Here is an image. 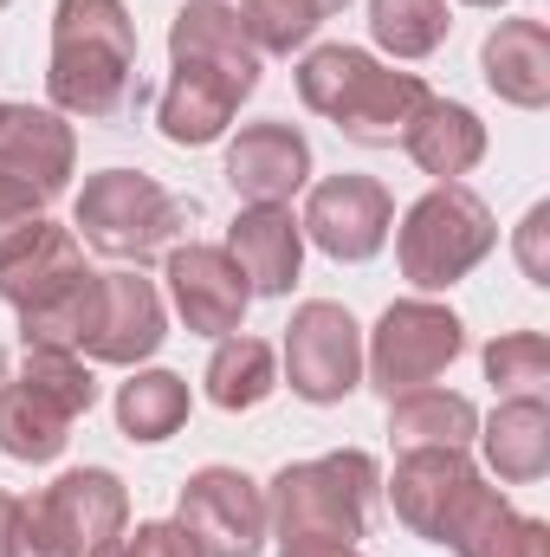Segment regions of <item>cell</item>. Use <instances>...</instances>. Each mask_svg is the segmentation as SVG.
<instances>
[{
    "label": "cell",
    "instance_id": "cell-6",
    "mask_svg": "<svg viewBox=\"0 0 550 557\" xmlns=\"http://www.w3.org/2000/svg\"><path fill=\"white\" fill-rule=\"evenodd\" d=\"M492 247H499L492 208L460 182H440L434 195H421L409 208V221H402V273L421 292H440V285L466 278Z\"/></svg>",
    "mask_w": 550,
    "mask_h": 557
},
{
    "label": "cell",
    "instance_id": "cell-38",
    "mask_svg": "<svg viewBox=\"0 0 550 557\" xmlns=\"http://www.w3.org/2000/svg\"><path fill=\"white\" fill-rule=\"evenodd\" d=\"M337 7H350V0H317V13H324V20H330V13H337Z\"/></svg>",
    "mask_w": 550,
    "mask_h": 557
},
{
    "label": "cell",
    "instance_id": "cell-3",
    "mask_svg": "<svg viewBox=\"0 0 550 557\" xmlns=\"http://www.w3.org/2000/svg\"><path fill=\"white\" fill-rule=\"evenodd\" d=\"M376 460L343 447L324 460H298L285 467L266 493V525L278 532V545H357L376 506Z\"/></svg>",
    "mask_w": 550,
    "mask_h": 557
},
{
    "label": "cell",
    "instance_id": "cell-39",
    "mask_svg": "<svg viewBox=\"0 0 550 557\" xmlns=\"http://www.w3.org/2000/svg\"><path fill=\"white\" fill-rule=\"evenodd\" d=\"M466 7H505V0H466Z\"/></svg>",
    "mask_w": 550,
    "mask_h": 557
},
{
    "label": "cell",
    "instance_id": "cell-15",
    "mask_svg": "<svg viewBox=\"0 0 550 557\" xmlns=\"http://www.w3.org/2000/svg\"><path fill=\"white\" fill-rule=\"evenodd\" d=\"M440 545L460 557H550V525L512 512V499L486 480L466 486V499L453 506V519L440 525Z\"/></svg>",
    "mask_w": 550,
    "mask_h": 557
},
{
    "label": "cell",
    "instance_id": "cell-22",
    "mask_svg": "<svg viewBox=\"0 0 550 557\" xmlns=\"http://www.w3.org/2000/svg\"><path fill=\"white\" fill-rule=\"evenodd\" d=\"M486 460L505 486H532L550 473V409L545 396H505L499 416L486 421Z\"/></svg>",
    "mask_w": 550,
    "mask_h": 557
},
{
    "label": "cell",
    "instance_id": "cell-20",
    "mask_svg": "<svg viewBox=\"0 0 550 557\" xmlns=\"http://www.w3.org/2000/svg\"><path fill=\"white\" fill-rule=\"evenodd\" d=\"M85 273H91V267H85V253H78V234L46 221L26 247H13V253L0 260V298H7L13 311H33V305L59 298L65 285H78Z\"/></svg>",
    "mask_w": 550,
    "mask_h": 557
},
{
    "label": "cell",
    "instance_id": "cell-29",
    "mask_svg": "<svg viewBox=\"0 0 550 557\" xmlns=\"http://www.w3.org/2000/svg\"><path fill=\"white\" fill-rule=\"evenodd\" d=\"M370 33L396 59H427L447 39V0H370Z\"/></svg>",
    "mask_w": 550,
    "mask_h": 557
},
{
    "label": "cell",
    "instance_id": "cell-33",
    "mask_svg": "<svg viewBox=\"0 0 550 557\" xmlns=\"http://www.w3.org/2000/svg\"><path fill=\"white\" fill-rule=\"evenodd\" d=\"M518 267L538 285H550V201H538L525 214V227H518Z\"/></svg>",
    "mask_w": 550,
    "mask_h": 557
},
{
    "label": "cell",
    "instance_id": "cell-27",
    "mask_svg": "<svg viewBox=\"0 0 550 557\" xmlns=\"http://www.w3.org/2000/svg\"><path fill=\"white\" fill-rule=\"evenodd\" d=\"M278 389V357L273 344H260V337H221V350H214V363H208V396L221 403V409H260L266 396Z\"/></svg>",
    "mask_w": 550,
    "mask_h": 557
},
{
    "label": "cell",
    "instance_id": "cell-1",
    "mask_svg": "<svg viewBox=\"0 0 550 557\" xmlns=\"http://www.w3.org/2000/svg\"><path fill=\"white\" fill-rule=\"evenodd\" d=\"M137 78V26L124 0H59L46 91L72 117H111Z\"/></svg>",
    "mask_w": 550,
    "mask_h": 557
},
{
    "label": "cell",
    "instance_id": "cell-14",
    "mask_svg": "<svg viewBox=\"0 0 550 557\" xmlns=\"http://www.w3.org/2000/svg\"><path fill=\"white\" fill-rule=\"evenodd\" d=\"M473 480H479V467L466 460V447H409L396 460V480H389L396 519L409 525L414 539L440 545V525L453 519V506L466 499Z\"/></svg>",
    "mask_w": 550,
    "mask_h": 557
},
{
    "label": "cell",
    "instance_id": "cell-42",
    "mask_svg": "<svg viewBox=\"0 0 550 557\" xmlns=\"http://www.w3.org/2000/svg\"><path fill=\"white\" fill-rule=\"evenodd\" d=\"M0 7H7V0H0Z\"/></svg>",
    "mask_w": 550,
    "mask_h": 557
},
{
    "label": "cell",
    "instance_id": "cell-9",
    "mask_svg": "<svg viewBox=\"0 0 550 557\" xmlns=\"http://www.w3.org/2000/svg\"><path fill=\"white\" fill-rule=\"evenodd\" d=\"M285 376L304 403H343L363 383V331L343 305L311 298L285 324Z\"/></svg>",
    "mask_w": 550,
    "mask_h": 557
},
{
    "label": "cell",
    "instance_id": "cell-21",
    "mask_svg": "<svg viewBox=\"0 0 550 557\" xmlns=\"http://www.w3.org/2000/svg\"><path fill=\"white\" fill-rule=\"evenodd\" d=\"M402 149H409L434 182H453V175H466V169L486 156V124H479L466 104L427 98L409 117V131H402Z\"/></svg>",
    "mask_w": 550,
    "mask_h": 557
},
{
    "label": "cell",
    "instance_id": "cell-12",
    "mask_svg": "<svg viewBox=\"0 0 550 557\" xmlns=\"http://www.w3.org/2000/svg\"><path fill=\"white\" fill-rule=\"evenodd\" d=\"M260 72H240V65H208V59H175V78L162 91V137L195 149V143H214L240 98H253Z\"/></svg>",
    "mask_w": 550,
    "mask_h": 557
},
{
    "label": "cell",
    "instance_id": "cell-40",
    "mask_svg": "<svg viewBox=\"0 0 550 557\" xmlns=\"http://www.w3.org/2000/svg\"><path fill=\"white\" fill-rule=\"evenodd\" d=\"M0 383H7V350H0Z\"/></svg>",
    "mask_w": 550,
    "mask_h": 557
},
{
    "label": "cell",
    "instance_id": "cell-35",
    "mask_svg": "<svg viewBox=\"0 0 550 557\" xmlns=\"http://www.w3.org/2000/svg\"><path fill=\"white\" fill-rule=\"evenodd\" d=\"M13 525H20V499L0 493V557H13Z\"/></svg>",
    "mask_w": 550,
    "mask_h": 557
},
{
    "label": "cell",
    "instance_id": "cell-24",
    "mask_svg": "<svg viewBox=\"0 0 550 557\" xmlns=\"http://www.w3.org/2000/svg\"><path fill=\"white\" fill-rule=\"evenodd\" d=\"M389 434L396 447H466L479 434V416L466 396H447V389H409V396H389Z\"/></svg>",
    "mask_w": 550,
    "mask_h": 557
},
{
    "label": "cell",
    "instance_id": "cell-19",
    "mask_svg": "<svg viewBox=\"0 0 550 557\" xmlns=\"http://www.w3.org/2000/svg\"><path fill=\"white\" fill-rule=\"evenodd\" d=\"M479 65H486V85L505 104H518V111H545L550 104V26L545 20H499L486 52H479Z\"/></svg>",
    "mask_w": 550,
    "mask_h": 557
},
{
    "label": "cell",
    "instance_id": "cell-25",
    "mask_svg": "<svg viewBox=\"0 0 550 557\" xmlns=\"http://www.w3.org/2000/svg\"><path fill=\"white\" fill-rule=\"evenodd\" d=\"M72 441V416L52 409L26 383H0V454L13 460H59Z\"/></svg>",
    "mask_w": 550,
    "mask_h": 557
},
{
    "label": "cell",
    "instance_id": "cell-8",
    "mask_svg": "<svg viewBox=\"0 0 550 557\" xmlns=\"http://www.w3.org/2000/svg\"><path fill=\"white\" fill-rule=\"evenodd\" d=\"M460 350H466V331L447 305L402 298V305L383 311V324L370 337V376H376L383 396H409V389H427Z\"/></svg>",
    "mask_w": 550,
    "mask_h": 557
},
{
    "label": "cell",
    "instance_id": "cell-10",
    "mask_svg": "<svg viewBox=\"0 0 550 557\" xmlns=\"http://www.w3.org/2000/svg\"><path fill=\"white\" fill-rule=\"evenodd\" d=\"M175 525L201 545V557H260V545H266V493L240 467H201L182 486Z\"/></svg>",
    "mask_w": 550,
    "mask_h": 557
},
{
    "label": "cell",
    "instance_id": "cell-41",
    "mask_svg": "<svg viewBox=\"0 0 550 557\" xmlns=\"http://www.w3.org/2000/svg\"><path fill=\"white\" fill-rule=\"evenodd\" d=\"M0 117H7V104H0Z\"/></svg>",
    "mask_w": 550,
    "mask_h": 557
},
{
    "label": "cell",
    "instance_id": "cell-31",
    "mask_svg": "<svg viewBox=\"0 0 550 557\" xmlns=\"http://www.w3.org/2000/svg\"><path fill=\"white\" fill-rule=\"evenodd\" d=\"M486 376L505 396H545L550 383V344L538 331H505L486 344Z\"/></svg>",
    "mask_w": 550,
    "mask_h": 557
},
{
    "label": "cell",
    "instance_id": "cell-16",
    "mask_svg": "<svg viewBox=\"0 0 550 557\" xmlns=\"http://www.w3.org/2000/svg\"><path fill=\"white\" fill-rule=\"evenodd\" d=\"M227 182L234 195H247L253 208H285L304 182H311V143L291 124H247L240 143L227 149Z\"/></svg>",
    "mask_w": 550,
    "mask_h": 557
},
{
    "label": "cell",
    "instance_id": "cell-26",
    "mask_svg": "<svg viewBox=\"0 0 550 557\" xmlns=\"http://www.w3.org/2000/svg\"><path fill=\"white\" fill-rule=\"evenodd\" d=\"M98 305H104V273H85L59 298L20 311V344L26 350H78L91 337V324H98Z\"/></svg>",
    "mask_w": 550,
    "mask_h": 557
},
{
    "label": "cell",
    "instance_id": "cell-2",
    "mask_svg": "<svg viewBox=\"0 0 550 557\" xmlns=\"http://www.w3.org/2000/svg\"><path fill=\"white\" fill-rule=\"evenodd\" d=\"M298 98L330 117L343 137L357 143H396L409 117L427 104V85L414 72H389L357 46H317L298 65Z\"/></svg>",
    "mask_w": 550,
    "mask_h": 557
},
{
    "label": "cell",
    "instance_id": "cell-5",
    "mask_svg": "<svg viewBox=\"0 0 550 557\" xmlns=\"http://www.w3.org/2000/svg\"><path fill=\"white\" fill-rule=\"evenodd\" d=\"M124 519H130L124 480L104 467H78L52 480L39 499H20L13 557H91L98 545L124 539Z\"/></svg>",
    "mask_w": 550,
    "mask_h": 557
},
{
    "label": "cell",
    "instance_id": "cell-11",
    "mask_svg": "<svg viewBox=\"0 0 550 557\" xmlns=\"http://www.w3.org/2000/svg\"><path fill=\"white\" fill-rule=\"evenodd\" d=\"M330 260H370L383 253L389 227H396V201L376 175H330L311 188V208L298 221Z\"/></svg>",
    "mask_w": 550,
    "mask_h": 557
},
{
    "label": "cell",
    "instance_id": "cell-32",
    "mask_svg": "<svg viewBox=\"0 0 550 557\" xmlns=\"http://www.w3.org/2000/svg\"><path fill=\"white\" fill-rule=\"evenodd\" d=\"M317 0H240V26L260 52H291L317 33Z\"/></svg>",
    "mask_w": 550,
    "mask_h": 557
},
{
    "label": "cell",
    "instance_id": "cell-4",
    "mask_svg": "<svg viewBox=\"0 0 550 557\" xmlns=\"http://www.w3.org/2000/svg\"><path fill=\"white\" fill-rule=\"evenodd\" d=\"M72 182V131L59 111L7 104L0 117V260L46 227V208Z\"/></svg>",
    "mask_w": 550,
    "mask_h": 557
},
{
    "label": "cell",
    "instance_id": "cell-30",
    "mask_svg": "<svg viewBox=\"0 0 550 557\" xmlns=\"http://www.w3.org/2000/svg\"><path fill=\"white\" fill-rule=\"evenodd\" d=\"M20 383H26V389H39L52 409H65L72 421L98 403V376L85 370V357H78V350H26Z\"/></svg>",
    "mask_w": 550,
    "mask_h": 557
},
{
    "label": "cell",
    "instance_id": "cell-23",
    "mask_svg": "<svg viewBox=\"0 0 550 557\" xmlns=\"http://www.w3.org/2000/svg\"><path fill=\"white\" fill-rule=\"evenodd\" d=\"M168 59H208V65H240L260 72V46L247 39L240 13L221 0H188L168 26Z\"/></svg>",
    "mask_w": 550,
    "mask_h": 557
},
{
    "label": "cell",
    "instance_id": "cell-28",
    "mask_svg": "<svg viewBox=\"0 0 550 557\" xmlns=\"http://www.w3.org/2000/svg\"><path fill=\"white\" fill-rule=\"evenodd\" d=\"M117 421L130 441H168L188 421V383L168 370H142L117 389Z\"/></svg>",
    "mask_w": 550,
    "mask_h": 557
},
{
    "label": "cell",
    "instance_id": "cell-13",
    "mask_svg": "<svg viewBox=\"0 0 550 557\" xmlns=\"http://www.w3.org/2000/svg\"><path fill=\"white\" fill-rule=\"evenodd\" d=\"M168 292H175V311L188 318V331H201V337H234L253 305V285L240 278L227 247H175Z\"/></svg>",
    "mask_w": 550,
    "mask_h": 557
},
{
    "label": "cell",
    "instance_id": "cell-36",
    "mask_svg": "<svg viewBox=\"0 0 550 557\" xmlns=\"http://www.w3.org/2000/svg\"><path fill=\"white\" fill-rule=\"evenodd\" d=\"M278 557H363L357 545H278Z\"/></svg>",
    "mask_w": 550,
    "mask_h": 557
},
{
    "label": "cell",
    "instance_id": "cell-37",
    "mask_svg": "<svg viewBox=\"0 0 550 557\" xmlns=\"http://www.w3.org/2000/svg\"><path fill=\"white\" fill-rule=\"evenodd\" d=\"M91 557H130V545H124V539H111V545H98Z\"/></svg>",
    "mask_w": 550,
    "mask_h": 557
},
{
    "label": "cell",
    "instance_id": "cell-17",
    "mask_svg": "<svg viewBox=\"0 0 550 557\" xmlns=\"http://www.w3.org/2000/svg\"><path fill=\"white\" fill-rule=\"evenodd\" d=\"M162 337H168V318H162L155 285L137 278V273H104L98 324H91V337H85L78 350L98 357V363H142Z\"/></svg>",
    "mask_w": 550,
    "mask_h": 557
},
{
    "label": "cell",
    "instance_id": "cell-34",
    "mask_svg": "<svg viewBox=\"0 0 550 557\" xmlns=\"http://www.w3.org/2000/svg\"><path fill=\"white\" fill-rule=\"evenodd\" d=\"M124 545H130V557H201V545H195V539H188V532H182L175 519L137 525V532H130Z\"/></svg>",
    "mask_w": 550,
    "mask_h": 557
},
{
    "label": "cell",
    "instance_id": "cell-18",
    "mask_svg": "<svg viewBox=\"0 0 550 557\" xmlns=\"http://www.w3.org/2000/svg\"><path fill=\"white\" fill-rule=\"evenodd\" d=\"M227 253H234V267L240 278L253 285V292H291L298 285V260H304V227L291 221V208H240V221H234V234H227Z\"/></svg>",
    "mask_w": 550,
    "mask_h": 557
},
{
    "label": "cell",
    "instance_id": "cell-7",
    "mask_svg": "<svg viewBox=\"0 0 550 557\" xmlns=\"http://www.w3.org/2000/svg\"><path fill=\"white\" fill-rule=\"evenodd\" d=\"M72 227H78L98 253L137 260L142 267V260H155V253L175 240L182 208L162 195V182H149V175H137V169H104V175L85 182Z\"/></svg>",
    "mask_w": 550,
    "mask_h": 557
}]
</instances>
